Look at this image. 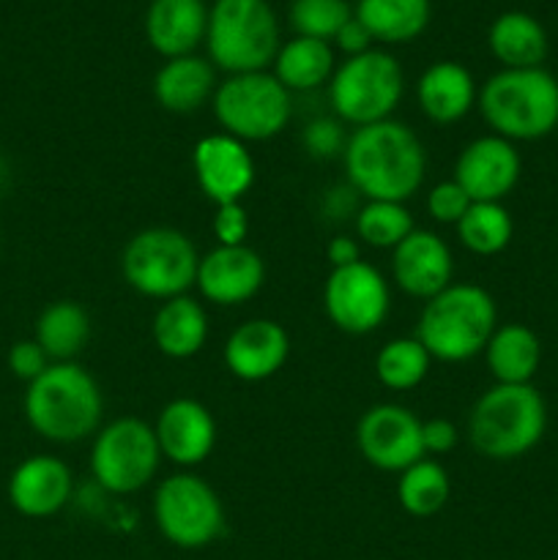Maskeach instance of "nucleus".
Listing matches in <instances>:
<instances>
[{
	"mask_svg": "<svg viewBox=\"0 0 558 560\" xmlns=\"http://www.w3.org/2000/svg\"><path fill=\"white\" fill-rule=\"evenodd\" d=\"M49 364H53V361H49V355L44 353L42 345H38L36 339H20V342L11 345L9 370L11 375L20 377V381L33 383Z\"/></svg>",
	"mask_w": 558,
	"mask_h": 560,
	"instance_id": "4c0bfd02",
	"label": "nucleus"
},
{
	"mask_svg": "<svg viewBox=\"0 0 558 560\" xmlns=\"http://www.w3.org/2000/svg\"><path fill=\"white\" fill-rule=\"evenodd\" d=\"M323 310L339 331L364 337L386 323L392 312V290L386 277L367 260L332 268L323 284Z\"/></svg>",
	"mask_w": 558,
	"mask_h": 560,
	"instance_id": "f8f14e48",
	"label": "nucleus"
},
{
	"mask_svg": "<svg viewBox=\"0 0 558 560\" xmlns=\"http://www.w3.org/2000/svg\"><path fill=\"white\" fill-rule=\"evenodd\" d=\"M479 88L474 74L457 60H438L427 66L416 82V102L432 124H457L476 107Z\"/></svg>",
	"mask_w": 558,
	"mask_h": 560,
	"instance_id": "4be33fe9",
	"label": "nucleus"
},
{
	"mask_svg": "<svg viewBox=\"0 0 558 560\" xmlns=\"http://www.w3.org/2000/svg\"><path fill=\"white\" fill-rule=\"evenodd\" d=\"M345 142H348V137H345V131H342V120L315 118L306 124L304 145H306V151H310V156H315V159L342 156Z\"/></svg>",
	"mask_w": 558,
	"mask_h": 560,
	"instance_id": "c9c22d12",
	"label": "nucleus"
},
{
	"mask_svg": "<svg viewBox=\"0 0 558 560\" xmlns=\"http://www.w3.org/2000/svg\"><path fill=\"white\" fill-rule=\"evenodd\" d=\"M153 523L170 545L202 550L224 534V506L206 479L173 474L153 492Z\"/></svg>",
	"mask_w": 558,
	"mask_h": 560,
	"instance_id": "9b49d317",
	"label": "nucleus"
},
{
	"mask_svg": "<svg viewBox=\"0 0 558 560\" xmlns=\"http://www.w3.org/2000/svg\"><path fill=\"white\" fill-rule=\"evenodd\" d=\"M470 202L474 200L465 195V189L457 180H441V184L432 186L430 195H427V213H430L438 224H454V228H457V222L465 217Z\"/></svg>",
	"mask_w": 558,
	"mask_h": 560,
	"instance_id": "f704fd0d",
	"label": "nucleus"
},
{
	"mask_svg": "<svg viewBox=\"0 0 558 560\" xmlns=\"http://www.w3.org/2000/svg\"><path fill=\"white\" fill-rule=\"evenodd\" d=\"M211 230L217 235L219 246H241L246 244L249 235V213L241 202H224L217 206V213L211 219Z\"/></svg>",
	"mask_w": 558,
	"mask_h": 560,
	"instance_id": "e433bc0d",
	"label": "nucleus"
},
{
	"mask_svg": "<svg viewBox=\"0 0 558 560\" xmlns=\"http://www.w3.org/2000/svg\"><path fill=\"white\" fill-rule=\"evenodd\" d=\"M348 184L367 200L405 202L421 189L427 153L416 131L399 120L359 126L342 151Z\"/></svg>",
	"mask_w": 558,
	"mask_h": 560,
	"instance_id": "f257e3e1",
	"label": "nucleus"
},
{
	"mask_svg": "<svg viewBox=\"0 0 558 560\" xmlns=\"http://www.w3.org/2000/svg\"><path fill=\"white\" fill-rule=\"evenodd\" d=\"M498 328V306L479 284L452 282L425 301L416 326V339L435 361L463 364L485 353Z\"/></svg>",
	"mask_w": 558,
	"mask_h": 560,
	"instance_id": "7ed1b4c3",
	"label": "nucleus"
},
{
	"mask_svg": "<svg viewBox=\"0 0 558 560\" xmlns=\"http://www.w3.org/2000/svg\"><path fill=\"white\" fill-rule=\"evenodd\" d=\"M74 492L69 465L49 454L22 459L9 479V501L22 517L44 520L63 512Z\"/></svg>",
	"mask_w": 558,
	"mask_h": 560,
	"instance_id": "6ab92c4d",
	"label": "nucleus"
},
{
	"mask_svg": "<svg viewBox=\"0 0 558 560\" xmlns=\"http://www.w3.org/2000/svg\"><path fill=\"white\" fill-rule=\"evenodd\" d=\"M326 257H328V262H332V268L353 266V262L361 260L359 241L350 238V235H337V238L328 241Z\"/></svg>",
	"mask_w": 558,
	"mask_h": 560,
	"instance_id": "a19ab883",
	"label": "nucleus"
},
{
	"mask_svg": "<svg viewBox=\"0 0 558 560\" xmlns=\"http://www.w3.org/2000/svg\"><path fill=\"white\" fill-rule=\"evenodd\" d=\"M414 230V217L405 208V202L367 200L356 211V235L375 249H394Z\"/></svg>",
	"mask_w": 558,
	"mask_h": 560,
	"instance_id": "473e14b6",
	"label": "nucleus"
},
{
	"mask_svg": "<svg viewBox=\"0 0 558 560\" xmlns=\"http://www.w3.org/2000/svg\"><path fill=\"white\" fill-rule=\"evenodd\" d=\"M421 424L425 421L403 405H372L356 427V446L372 468L403 474L405 468L427 457L425 443H421Z\"/></svg>",
	"mask_w": 558,
	"mask_h": 560,
	"instance_id": "ddd939ff",
	"label": "nucleus"
},
{
	"mask_svg": "<svg viewBox=\"0 0 558 560\" xmlns=\"http://www.w3.org/2000/svg\"><path fill=\"white\" fill-rule=\"evenodd\" d=\"M217 93V66L200 55L173 58L153 77V96L159 107L175 115L197 113Z\"/></svg>",
	"mask_w": 558,
	"mask_h": 560,
	"instance_id": "5701e85b",
	"label": "nucleus"
},
{
	"mask_svg": "<svg viewBox=\"0 0 558 560\" xmlns=\"http://www.w3.org/2000/svg\"><path fill=\"white\" fill-rule=\"evenodd\" d=\"M432 355L416 337H399L383 345L375 355V375L392 392H410L430 375Z\"/></svg>",
	"mask_w": 558,
	"mask_h": 560,
	"instance_id": "2f4dec72",
	"label": "nucleus"
},
{
	"mask_svg": "<svg viewBox=\"0 0 558 560\" xmlns=\"http://www.w3.org/2000/svg\"><path fill=\"white\" fill-rule=\"evenodd\" d=\"M405 77L397 58L383 49H367L337 66L328 80V102L337 120L370 126L392 118L403 102Z\"/></svg>",
	"mask_w": 558,
	"mask_h": 560,
	"instance_id": "6e6552de",
	"label": "nucleus"
},
{
	"mask_svg": "<svg viewBox=\"0 0 558 560\" xmlns=\"http://www.w3.org/2000/svg\"><path fill=\"white\" fill-rule=\"evenodd\" d=\"M191 170L202 195L213 206L241 202V197L255 184V159L246 142L224 135H208L191 151Z\"/></svg>",
	"mask_w": 558,
	"mask_h": 560,
	"instance_id": "2eb2a0df",
	"label": "nucleus"
},
{
	"mask_svg": "<svg viewBox=\"0 0 558 560\" xmlns=\"http://www.w3.org/2000/svg\"><path fill=\"white\" fill-rule=\"evenodd\" d=\"M153 432L162 457L181 468L202 465L217 448V419L206 405L191 397H178L164 405Z\"/></svg>",
	"mask_w": 558,
	"mask_h": 560,
	"instance_id": "f3484780",
	"label": "nucleus"
},
{
	"mask_svg": "<svg viewBox=\"0 0 558 560\" xmlns=\"http://www.w3.org/2000/svg\"><path fill=\"white\" fill-rule=\"evenodd\" d=\"M208 58L228 74L266 71L279 52V22L268 0H217L208 11Z\"/></svg>",
	"mask_w": 558,
	"mask_h": 560,
	"instance_id": "423d86ee",
	"label": "nucleus"
},
{
	"mask_svg": "<svg viewBox=\"0 0 558 560\" xmlns=\"http://www.w3.org/2000/svg\"><path fill=\"white\" fill-rule=\"evenodd\" d=\"M288 16L295 36L334 42L345 22L353 16V9L348 0H293Z\"/></svg>",
	"mask_w": 558,
	"mask_h": 560,
	"instance_id": "72a5a7b5",
	"label": "nucleus"
},
{
	"mask_svg": "<svg viewBox=\"0 0 558 560\" xmlns=\"http://www.w3.org/2000/svg\"><path fill=\"white\" fill-rule=\"evenodd\" d=\"M266 282V262L252 246H217L200 257L197 290L217 306L246 304Z\"/></svg>",
	"mask_w": 558,
	"mask_h": 560,
	"instance_id": "dca6fc26",
	"label": "nucleus"
},
{
	"mask_svg": "<svg viewBox=\"0 0 558 560\" xmlns=\"http://www.w3.org/2000/svg\"><path fill=\"white\" fill-rule=\"evenodd\" d=\"M449 498H452V479L438 459L425 457L399 474L397 501L410 517H435Z\"/></svg>",
	"mask_w": 558,
	"mask_h": 560,
	"instance_id": "c756f323",
	"label": "nucleus"
},
{
	"mask_svg": "<svg viewBox=\"0 0 558 560\" xmlns=\"http://www.w3.org/2000/svg\"><path fill=\"white\" fill-rule=\"evenodd\" d=\"M460 435L457 427L449 419H430L421 424V443H425V454H449L457 446Z\"/></svg>",
	"mask_w": 558,
	"mask_h": 560,
	"instance_id": "58836bf2",
	"label": "nucleus"
},
{
	"mask_svg": "<svg viewBox=\"0 0 558 560\" xmlns=\"http://www.w3.org/2000/svg\"><path fill=\"white\" fill-rule=\"evenodd\" d=\"M162 459L156 432L137 416L109 421L93 435L91 474L96 485L113 495H135L146 490Z\"/></svg>",
	"mask_w": 558,
	"mask_h": 560,
	"instance_id": "9d476101",
	"label": "nucleus"
},
{
	"mask_svg": "<svg viewBox=\"0 0 558 560\" xmlns=\"http://www.w3.org/2000/svg\"><path fill=\"white\" fill-rule=\"evenodd\" d=\"M36 339L53 364L74 361L91 339V315L77 301H55L38 315Z\"/></svg>",
	"mask_w": 558,
	"mask_h": 560,
	"instance_id": "cd10ccee",
	"label": "nucleus"
},
{
	"mask_svg": "<svg viewBox=\"0 0 558 560\" xmlns=\"http://www.w3.org/2000/svg\"><path fill=\"white\" fill-rule=\"evenodd\" d=\"M153 345L167 359L184 361L200 353L208 339V315L202 304L191 295L162 301L153 315Z\"/></svg>",
	"mask_w": 558,
	"mask_h": 560,
	"instance_id": "b1692460",
	"label": "nucleus"
},
{
	"mask_svg": "<svg viewBox=\"0 0 558 560\" xmlns=\"http://www.w3.org/2000/svg\"><path fill=\"white\" fill-rule=\"evenodd\" d=\"M334 44H337L348 58H353V55H361L367 52V49H372V36L367 33V27L361 25L356 16H350V20L342 25V31L334 36Z\"/></svg>",
	"mask_w": 558,
	"mask_h": 560,
	"instance_id": "ea45409f",
	"label": "nucleus"
},
{
	"mask_svg": "<svg viewBox=\"0 0 558 560\" xmlns=\"http://www.w3.org/2000/svg\"><path fill=\"white\" fill-rule=\"evenodd\" d=\"M460 244L479 257H496L509 246L514 235L512 213L503 202H470L465 217L457 222Z\"/></svg>",
	"mask_w": 558,
	"mask_h": 560,
	"instance_id": "7c9ffc66",
	"label": "nucleus"
},
{
	"mask_svg": "<svg viewBox=\"0 0 558 560\" xmlns=\"http://www.w3.org/2000/svg\"><path fill=\"white\" fill-rule=\"evenodd\" d=\"M523 173V159L514 142L498 135L470 140L454 164V180L474 202H501L512 195Z\"/></svg>",
	"mask_w": 558,
	"mask_h": 560,
	"instance_id": "4468645a",
	"label": "nucleus"
},
{
	"mask_svg": "<svg viewBox=\"0 0 558 560\" xmlns=\"http://www.w3.org/2000/svg\"><path fill=\"white\" fill-rule=\"evenodd\" d=\"M392 277L403 293L430 301L454 282V257L446 241L432 230L416 228L399 246H394Z\"/></svg>",
	"mask_w": 558,
	"mask_h": 560,
	"instance_id": "a211bd4d",
	"label": "nucleus"
},
{
	"mask_svg": "<svg viewBox=\"0 0 558 560\" xmlns=\"http://www.w3.org/2000/svg\"><path fill=\"white\" fill-rule=\"evenodd\" d=\"M479 113L492 135L534 142L558 129V80L547 69H501L479 88Z\"/></svg>",
	"mask_w": 558,
	"mask_h": 560,
	"instance_id": "20e7f679",
	"label": "nucleus"
},
{
	"mask_svg": "<svg viewBox=\"0 0 558 560\" xmlns=\"http://www.w3.org/2000/svg\"><path fill=\"white\" fill-rule=\"evenodd\" d=\"M200 255L186 233L175 228H148L131 235L120 255L126 284L146 299L170 301L186 295L197 282Z\"/></svg>",
	"mask_w": 558,
	"mask_h": 560,
	"instance_id": "0eeeda50",
	"label": "nucleus"
},
{
	"mask_svg": "<svg viewBox=\"0 0 558 560\" xmlns=\"http://www.w3.org/2000/svg\"><path fill=\"white\" fill-rule=\"evenodd\" d=\"M353 16L367 27L372 42L405 44L427 31L432 5L430 0H359Z\"/></svg>",
	"mask_w": 558,
	"mask_h": 560,
	"instance_id": "bb28decb",
	"label": "nucleus"
},
{
	"mask_svg": "<svg viewBox=\"0 0 558 560\" xmlns=\"http://www.w3.org/2000/svg\"><path fill=\"white\" fill-rule=\"evenodd\" d=\"M104 394L77 361L49 364L25 392V419L53 443H80L102 430Z\"/></svg>",
	"mask_w": 558,
	"mask_h": 560,
	"instance_id": "f03ea898",
	"label": "nucleus"
},
{
	"mask_svg": "<svg viewBox=\"0 0 558 560\" xmlns=\"http://www.w3.org/2000/svg\"><path fill=\"white\" fill-rule=\"evenodd\" d=\"M334 49L328 42H317V38L295 36L288 44H282L274 58L271 74L288 88L290 93L299 91H315V88L326 85L334 74Z\"/></svg>",
	"mask_w": 558,
	"mask_h": 560,
	"instance_id": "c85d7f7f",
	"label": "nucleus"
},
{
	"mask_svg": "<svg viewBox=\"0 0 558 560\" xmlns=\"http://www.w3.org/2000/svg\"><path fill=\"white\" fill-rule=\"evenodd\" d=\"M547 430L545 397L531 383H496L474 402L468 416V441L485 459L509 463L539 446Z\"/></svg>",
	"mask_w": 558,
	"mask_h": 560,
	"instance_id": "39448f33",
	"label": "nucleus"
},
{
	"mask_svg": "<svg viewBox=\"0 0 558 560\" xmlns=\"http://www.w3.org/2000/svg\"><path fill=\"white\" fill-rule=\"evenodd\" d=\"M485 361L496 383L525 386L539 372L542 342L523 323H503L492 331L490 342H487Z\"/></svg>",
	"mask_w": 558,
	"mask_h": 560,
	"instance_id": "393cba45",
	"label": "nucleus"
},
{
	"mask_svg": "<svg viewBox=\"0 0 558 560\" xmlns=\"http://www.w3.org/2000/svg\"><path fill=\"white\" fill-rule=\"evenodd\" d=\"M293 102L271 71L230 74L213 93V115L224 135L241 142H266L288 129Z\"/></svg>",
	"mask_w": 558,
	"mask_h": 560,
	"instance_id": "1a4fd4ad",
	"label": "nucleus"
},
{
	"mask_svg": "<svg viewBox=\"0 0 558 560\" xmlns=\"http://www.w3.org/2000/svg\"><path fill=\"white\" fill-rule=\"evenodd\" d=\"M290 355L284 326L268 317H255L235 328L224 342V366L244 383H260L277 375Z\"/></svg>",
	"mask_w": 558,
	"mask_h": 560,
	"instance_id": "aec40b11",
	"label": "nucleus"
},
{
	"mask_svg": "<svg viewBox=\"0 0 558 560\" xmlns=\"http://www.w3.org/2000/svg\"><path fill=\"white\" fill-rule=\"evenodd\" d=\"M208 9L202 0H151L146 14V38L164 60L195 55L206 42Z\"/></svg>",
	"mask_w": 558,
	"mask_h": 560,
	"instance_id": "412c9836",
	"label": "nucleus"
},
{
	"mask_svg": "<svg viewBox=\"0 0 558 560\" xmlns=\"http://www.w3.org/2000/svg\"><path fill=\"white\" fill-rule=\"evenodd\" d=\"M487 47L503 69H536L547 58V33L536 16L507 11L492 20Z\"/></svg>",
	"mask_w": 558,
	"mask_h": 560,
	"instance_id": "a878e982",
	"label": "nucleus"
}]
</instances>
